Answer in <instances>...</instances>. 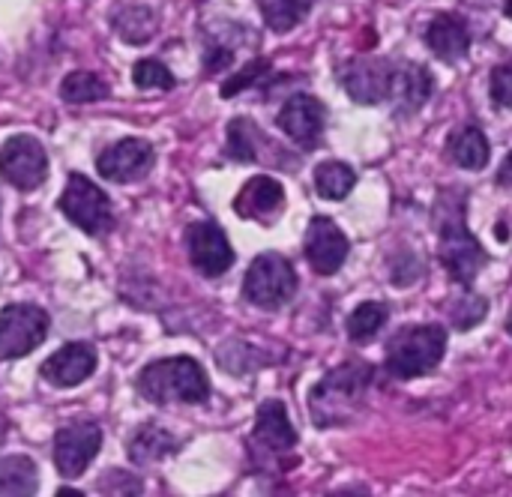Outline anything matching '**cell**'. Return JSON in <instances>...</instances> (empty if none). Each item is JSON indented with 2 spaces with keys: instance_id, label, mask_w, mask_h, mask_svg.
I'll use <instances>...</instances> for the list:
<instances>
[{
  "instance_id": "obj_24",
  "label": "cell",
  "mask_w": 512,
  "mask_h": 497,
  "mask_svg": "<svg viewBox=\"0 0 512 497\" xmlns=\"http://www.w3.org/2000/svg\"><path fill=\"white\" fill-rule=\"evenodd\" d=\"M354 186H357V174H354V168L345 165V162L330 159V162H321V165L315 168V192H318L321 198H327V201H342V198H348Z\"/></svg>"
},
{
  "instance_id": "obj_38",
  "label": "cell",
  "mask_w": 512,
  "mask_h": 497,
  "mask_svg": "<svg viewBox=\"0 0 512 497\" xmlns=\"http://www.w3.org/2000/svg\"><path fill=\"white\" fill-rule=\"evenodd\" d=\"M507 15L512 18V0H507Z\"/></svg>"
},
{
  "instance_id": "obj_19",
  "label": "cell",
  "mask_w": 512,
  "mask_h": 497,
  "mask_svg": "<svg viewBox=\"0 0 512 497\" xmlns=\"http://www.w3.org/2000/svg\"><path fill=\"white\" fill-rule=\"evenodd\" d=\"M390 96H396L405 111L423 108L426 99L432 96V72L423 63H402V66H396V78H393V93Z\"/></svg>"
},
{
  "instance_id": "obj_16",
  "label": "cell",
  "mask_w": 512,
  "mask_h": 497,
  "mask_svg": "<svg viewBox=\"0 0 512 497\" xmlns=\"http://www.w3.org/2000/svg\"><path fill=\"white\" fill-rule=\"evenodd\" d=\"M282 207H285V189L276 177H267V174L246 180V186L234 198L237 216L252 219V222H264V225L276 222Z\"/></svg>"
},
{
  "instance_id": "obj_4",
  "label": "cell",
  "mask_w": 512,
  "mask_h": 497,
  "mask_svg": "<svg viewBox=\"0 0 512 497\" xmlns=\"http://www.w3.org/2000/svg\"><path fill=\"white\" fill-rule=\"evenodd\" d=\"M57 207L75 228H81L90 237H102L114 228V207L108 195L99 186H93V180H87L84 174H69Z\"/></svg>"
},
{
  "instance_id": "obj_6",
  "label": "cell",
  "mask_w": 512,
  "mask_h": 497,
  "mask_svg": "<svg viewBox=\"0 0 512 497\" xmlns=\"http://www.w3.org/2000/svg\"><path fill=\"white\" fill-rule=\"evenodd\" d=\"M51 318L30 303H12L0 312V360H18L36 351L48 336Z\"/></svg>"
},
{
  "instance_id": "obj_13",
  "label": "cell",
  "mask_w": 512,
  "mask_h": 497,
  "mask_svg": "<svg viewBox=\"0 0 512 497\" xmlns=\"http://www.w3.org/2000/svg\"><path fill=\"white\" fill-rule=\"evenodd\" d=\"M348 237L342 234V228L327 219V216H315L309 222V231H306V258L312 264L315 273L321 276H333L342 270L345 258H348Z\"/></svg>"
},
{
  "instance_id": "obj_3",
  "label": "cell",
  "mask_w": 512,
  "mask_h": 497,
  "mask_svg": "<svg viewBox=\"0 0 512 497\" xmlns=\"http://www.w3.org/2000/svg\"><path fill=\"white\" fill-rule=\"evenodd\" d=\"M447 351V330L438 324L405 327L387 345V372L399 381L429 375Z\"/></svg>"
},
{
  "instance_id": "obj_7",
  "label": "cell",
  "mask_w": 512,
  "mask_h": 497,
  "mask_svg": "<svg viewBox=\"0 0 512 497\" xmlns=\"http://www.w3.org/2000/svg\"><path fill=\"white\" fill-rule=\"evenodd\" d=\"M0 177L21 189L33 192L48 177V153L33 135H12L0 147Z\"/></svg>"
},
{
  "instance_id": "obj_18",
  "label": "cell",
  "mask_w": 512,
  "mask_h": 497,
  "mask_svg": "<svg viewBox=\"0 0 512 497\" xmlns=\"http://www.w3.org/2000/svg\"><path fill=\"white\" fill-rule=\"evenodd\" d=\"M255 441L267 447L270 453H288L297 447V432L288 420V411L282 402L270 399L258 408L255 417Z\"/></svg>"
},
{
  "instance_id": "obj_23",
  "label": "cell",
  "mask_w": 512,
  "mask_h": 497,
  "mask_svg": "<svg viewBox=\"0 0 512 497\" xmlns=\"http://www.w3.org/2000/svg\"><path fill=\"white\" fill-rule=\"evenodd\" d=\"M489 153H492V147H489L486 135L477 126H465V129L453 132V138H450V156H453V162L462 165V168H468V171L486 168Z\"/></svg>"
},
{
  "instance_id": "obj_25",
  "label": "cell",
  "mask_w": 512,
  "mask_h": 497,
  "mask_svg": "<svg viewBox=\"0 0 512 497\" xmlns=\"http://www.w3.org/2000/svg\"><path fill=\"white\" fill-rule=\"evenodd\" d=\"M60 96L69 105H90L108 96V84L93 72H69L60 84Z\"/></svg>"
},
{
  "instance_id": "obj_10",
  "label": "cell",
  "mask_w": 512,
  "mask_h": 497,
  "mask_svg": "<svg viewBox=\"0 0 512 497\" xmlns=\"http://www.w3.org/2000/svg\"><path fill=\"white\" fill-rule=\"evenodd\" d=\"M396 66L384 57H354L342 69V84L354 102L378 105L393 93Z\"/></svg>"
},
{
  "instance_id": "obj_8",
  "label": "cell",
  "mask_w": 512,
  "mask_h": 497,
  "mask_svg": "<svg viewBox=\"0 0 512 497\" xmlns=\"http://www.w3.org/2000/svg\"><path fill=\"white\" fill-rule=\"evenodd\" d=\"M438 255L447 267V273L459 282L468 285L474 282V276L483 270L486 264V252L477 243V237L468 231V225L456 216L450 222H444L441 228V243H438Z\"/></svg>"
},
{
  "instance_id": "obj_35",
  "label": "cell",
  "mask_w": 512,
  "mask_h": 497,
  "mask_svg": "<svg viewBox=\"0 0 512 497\" xmlns=\"http://www.w3.org/2000/svg\"><path fill=\"white\" fill-rule=\"evenodd\" d=\"M498 183H501V186H512V153L507 156V162H504V168H501V174H498Z\"/></svg>"
},
{
  "instance_id": "obj_14",
  "label": "cell",
  "mask_w": 512,
  "mask_h": 497,
  "mask_svg": "<svg viewBox=\"0 0 512 497\" xmlns=\"http://www.w3.org/2000/svg\"><path fill=\"white\" fill-rule=\"evenodd\" d=\"M93 372H96V348L90 342H69V345H63L39 369V375L51 387H60V390L84 384Z\"/></svg>"
},
{
  "instance_id": "obj_26",
  "label": "cell",
  "mask_w": 512,
  "mask_h": 497,
  "mask_svg": "<svg viewBox=\"0 0 512 497\" xmlns=\"http://www.w3.org/2000/svg\"><path fill=\"white\" fill-rule=\"evenodd\" d=\"M258 3H261V15H264L267 27L276 33H288L312 9V0H258Z\"/></svg>"
},
{
  "instance_id": "obj_17",
  "label": "cell",
  "mask_w": 512,
  "mask_h": 497,
  "mask_svg": "<svg viewBox=\"0 0 512 497\" xmlns=\"http://www.w3.org/2000/svg\"><path fill=\"white\" fill-rule=\"evenodd\" d=\"M426 42L441 60L459 63L471 48V30H468L465 18L444 12V15H435L432 24L426 27Z\"/></svg>"
},
{
  "instance_id": "obj_15",
  "label": "cell",
  "mask_w": 512,
  "mask_h": 497,
  "mask_svg": "<svg viewBox=\"0 0 512 497\" xmlns=\"http://www.w3.org/2000/svg\"><path fill=\"white\" fill-rule=\"evenodd\" d=\"M279 129L300 147H315L321 132H324V105L309 96V93H297L291 96L282 111H279Z\"/></svg>"
},
{
  "instance_id": "obj_12",
  "label": "cell",
  "mask_w": 512,
  "mask_h": 497,
  "mask_svg": "<svg viewBox=\"0 0 512 497\" xmlns=\"http://www.w3.org/2000/svg\"><path fill=\"white\" fill-rule=\"evenodd\" d=\"M186 246H189V258H192L195 270H201L210 279L228 273L231 264H234V249H231L225 231L216 222H195V225H189Z\"/></svg>"
},
{
  "instance_id": "obj_27",
  "label": "cell",
  "mask_w": 512,
  "mask_h": 497,
  "mask_svg": "<svg viewBox=\"0 0 512 497\" xmlns=\"http://www.w3.org/2000/svg\"><path fill=\"white\" fill-rule=\"evenodd\" d=\"M261 129L246 120V117H237L228 123V147L225 153L237 162H255L258 159V141H261Z\"/></svg>"
},
{
  "instance_id": "obj_37",
  "label": "cell",
  "mask_w": 512,
  "mask_h": 497,
  "mask_svg": "<svg viewBox=\"0 0 512 497\" xmlns=\"http://www.w3.org/2000/svg\"><path fill=\"white\" fill-rule=\"evenodd\" d=\"M507 330H510V336H512V312H510V318H507Z\"/></svg>"
},
{
  "instance_id": "obj_20",
  "label": "cell",
  "mask_w": 512,
  "mask_h": 497,
  "mask_svg": "<svg viewBox=\"0 0 512 497\" xmlns=\"http://www.w3.org/2000/svg\"><path fill=\"white\" fill-rule=\"evenodd\" d=\"M177 450V441L156 423L141 426L132 441H129V462L132 465H153L165 456H171Z\"/></svg>"
},
{
  "instance_id": "obj_29",
  "label": "cell",
  "mask_w": 512,
  "mask_h": 497,
  "mask_svg": "<svg viewBox=\"0 0 512 497\" xmlns=\"http://www.w3.org/2000/svg\"><path fill=\"white\" fill-rule=\"evenodd\" d=\"M132 84L141 87V90H171L177 84V78L165 63L147 57V60H138L132 66Z\"/></svg>"
},
{
  "instance_id": "obj_36",
  "label": "cell",
  "mask_w": 512,
  "mask_h": 497,
  "mask_svg": "<svg viewBox=\"0 0 512 497\" xmlns=\"http://www.w3.org/2000/svg\"><path fill=\"white\" fill-rule=\"evenodd\" d=\"M6 432H9V423H6V417L0 414V444L6 441Z\"/></svg>"
},
{
  "instance_id": "obj_34",
  "label": "cell",
  "mask_w": 512,
  "mask_h": 497,
  "mask_svg": "<svg viewBox=\"0 0 512 497\" xmlns=\"http://www.w3.org/2000/svg\"><path fill=\"white\" fill-rule=\"evenodd\" d=\"M231 63V51L228 48H213L210 54H207V72H219L222 66H228Z\"/></svg>"
},
{
  "instance_id": "obj_33",
  "label": "cell",
  "mask_w": 512,
  "mask_h": 497,
  "mask_svg": "<svg viewBox=\"0 0 512 497\" xmlns=\"http://www.w3.org/2000/svg\"><path fill=\"white\" fill-rule=\"evenodd\" d=\"M492 96H495L498 105L512 108V60L510 63H501L492 72Z\"/></svg>"
},
{
  "instance_id": "obj_21",
  "label": "cell",
  "mask_w": 512,
  "mask_h": 497,
  "mask_svg": "<svg viewBox=\"0 0 512 497\" xmlns=\"http://www.w3.org/2000/svg\"><path fill=\"white\" fill-rule=\"evenodd\" d=\"M39 474L33 459L27 456H3L0 459V497L36 495Z\"/></svg>"
},
{
  "instance_id": "obj_2",
  "label": "cell",
  "mask_w": 512,
  "mask_h": 497,
  "mask_svg": "<svg viewBox=\"0 0 512 497\" xmlns=\"http://www.w3.org/2000/svg\"><path fill=\"white\" fill-rule=\"evenodd\" d=\"M372 384V369L363 363H345L333 369L309 399V411L318 429H336L345 426L363 405L366 390Z\"/></svg>"
},
{
  "instance_id": "obj_28",
  "label": "cell",
  "mask_w": 512,
  "mask_h": 497,
  "mask_svg": "<svg viewBox=\"0 0 512 497\" xmlns=\"http://www.w3.org/2000/svg\"><path fill=\"white\" fill-rule=\"evenodd\" d=\"M384 321H387V306L384 303H360L348 318V336L363 345V342L378 336Z\"/></svg>"
},
{
  "instance_id": "obj_30",
  "label": "cell",
  "mask_w": 512,
  "mask_h": 497,
  "mask_svg": "<svg viewBox=\"0 0 512 497\" xmlns=\"http://www.w3.org/2000/svg\"><path fill=\"white\" fill-rule=\"evenodd\" d=\"M486 312H489V303H486L483 297L471 294V291H465L462 297L450 300V321H453V327H459V330L477 327V324L486 318Z\"/></svg>"
},
{
  "instance_id": "obj_31",
  "label": "cell",
  "mask_w": 512,
  "mask_h": 497,
  "mask_svg": "<svg viewBox=\"0 0 512 497\" xmlns=\"http://www.w3.org/2000/svg\"><path fill=\"white\" fill-rule=\"evenodd\" d=\"M267 69H270V60H264V57H258V60L246 63L237 75H231V78L222 84V99H231V96H237L240 90L252 87V84H255Z\"/></svg>"
},
{
  "instance_id": "obj_32",
  "label": "cell",
  "mask_w": 512,
  "mask_h": 497,
  "mask_svg": "<svg viewBox=\"0 0 512 497\" xmlns=\"http://www.w3.org/2000/svg\"><path fill=\"white\" fill-rule=\"evenodd\" d=\"M144 486H141V480H135L132 474H126V471H108L105 474V480L99 483V492H105V495H111V492H126V495H135V492H141Z\"/></svg>"
},
{
  "instance_id": "obj_1",
  "label": "cell",
  "mask_w": 512,
  "mask_h": 497,
  "mask_svg": "<svg viewBox=\"0 0 512 497\" xmlns=\"http://www.w3.org/2000/svg\"><path fill=\"white\" fill-rule=\"evenodd\" d=\"M138 393L153 405H201L210 399V381L198 360L168 357L141 369Z\"/></svg>"
},
{
  "instance_id": "obj_5",
  "label": "cell",
  "mask_w": 512,
  "mask_h": 497,
  "mask_svg": "<svg viewBox=\"0 0 512 497\" xmlns=\"http://www.w3.org/2000/svg\"><path fill=\"white\" fill-rule=\"evenodd\" d=\"M297 294V273L288 258L276 252L258 255L243 279V297L258 309H279Z\"/></svg>"
},
{
  "instance_id": "obj_22",
  "label": "cell",
  "mask_w": 512,
  "mask_h": 497,
  "mask_svg": "<svg viewBox=\"0 0 512 497\" xmlns=\"http://www.w3.org/2000/svg\"><path fill=\"white\" fill-rule=\"evenodd\" d=\"M159 27V18L150 6H141V3H132V6H123L117 15H114V30L117 36L126 42V45H144Z\"/></svg>"
},
{
  "instance_id": "obj_9",
  "label": "cell",
  "mask_w": 512,
  "mask_h": 497,
  "mask_svg": "<svg viewBox=\"0 0 512 497\" xmlns=\"http://www.w3.org/2000/svg\"><path fill=\"white\" fill-rule=\"evenodd\" d=\"M102 429L96 423H72L54 435V465L66 480L81 477L99 456Z\"/></svg>"
},
{
  "instance_id": "obj_11",
  "label": "cell",
  "mask_w": 512,
  "mask_h": 497,
  "mask_svg": "<svg viewBox=\"0 0 512 497\" xmlns=\"http://www.w3.org/2000/svg\"><path fill=\"white\" fill-rule=\"evenodd\" d=\"M153 159H156V153L144 138H123L99 153L96 171L102 180L132 183V180H141L153 168Z\"/></svg>"
}]
</instances>
